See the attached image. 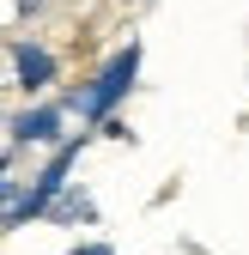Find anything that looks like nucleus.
Listing matches in <instances>:
<instances>
[{"mask_svg":"<svg viewBox=\"0 0 249 255\" xmlns=\"http://www.w3.org/2000/svg\"><path fill=\"white\" fill-rule=\"evenodd\" d=\"M134 73H140V43H128V49H116V55L104 61V73L91 79L85 91H73L67 104H73L79 116H91V122H104V116H110V110H116L122 98H128V85H134Z\"/></svg>","mask_w":249,"mask_h":255,"instance_id":"nucleus-1","label":"nucleus"},{"mask_svg":"<svg viewBox=\"0 0 249 255\" xmlns=\"http://www.w3.org/2000/svg\"><path fill=\"white\" fill-rule=\"evenodd\" d=\"M79 146H85V140H61V146H55V158H49V164L37 170L30 195H6V225H12V231L24 225V219H37V213H55V195L67 188V170H73Z\"/></svg>","mask_w":249,"mask_h":255,"instance_id":"nucleus-2","label":"nucleus"},{"mask_svg":"<svg viewBox=\"0 0 249 255\" xmlns=\"http://www.w3.org/2000/svg\"><path fill=\"white\" fill-rule=\"evenodd\" d=\"M49 79H55V55H49L43 43H12V85L43 91Z\"/></svg>","mask_w":249,"mask_h":255,"instance_id":"nucleus-3","label":"nucleus"},{"mask_svg":"<svg viewBox=\"0 0 249 255\" xmlns=\"http://www.w3.org/2000/svg\"><path fill=\"white\" fill-rule=\"evenodd\" d=\"M55 134H61V110L55 104H37V110L12 116V146L18 140H55Z\"/></svg>","mask_w":249,"mask_h":255,"instance_id":"nucleus-4","label":"nucleus"},{"mask_svg":"<svg viewBox=\"0 0 249 255\" xmlns=\"http://www.w3.org/2000/svg\"><path fill=\"white\" fill-rule=\"evenodd\" d=\"M73 255H116V249H104V243H91V249H73Z\"/></svg>","mask_w":249,"mask_h":255,"instance_id":"nucleus-5","label":"nucleus"},{"mask_svg":"<svg viewBox=\"0 0 249 255\" xmlns=\"http://www.w3.org/2000/svg\"><path fill=\"white\" fill-rule=\"evenodd\" d=\"M37 6H43V0H18V12H37Z\"/></svg>","mask_w":249,"mask_h":255,"instance_id":"nucleus-6","label":"nucleus"}]
</instances>
